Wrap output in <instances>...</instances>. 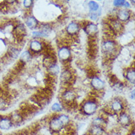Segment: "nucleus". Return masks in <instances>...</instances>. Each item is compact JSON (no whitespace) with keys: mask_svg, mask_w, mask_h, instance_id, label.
<instances>
[{"mask_svg":"<svg viewBox=\"0 0 135 135\" xmlns=\"http://www.w3.org/2000/svg\"><path fill=\"white\" fill-rule=\"evenodd\" d=\"M101 50L104 55L107 59H109L114 58L119 52L118 44L117 42L112 38H106L103 41L101 44Z\"/></svg>","mask_w":135,"mask_h":135,"instance_id":"f257e3e1","label":"nucleus"},{"mask_svg":"<svg viewBox=\"0 0 135 135\" xmlns=\"http://www.w3.org/2000/svg\"><path fill=\"white\" fill-rule=\"evenodd\" d=\"M98 109V102L95 98H89L85 100L80 106L82 114L86 116H91L95 114Z\"/></svg>","mask_w":135,"mask_h":135,"instance_id":"f03ea898","label":"nucleus"},{"mask_svg":"<svg viewBox=\"0 0 135 135\" xmlns=\"http://www.w3.org/2000/svg\"><path fill=\"white\" fill-rule=\"evenodd\" d=\"M125 112V103L120 98H115L109 103L108 108L106 109L105 112L111 114H117Z\"/></svg>","mask_w":135,"mask_h":135,"instance_id":"7ed1b4c3","label":"nucleus"},{"mask_svg":"<svg viewBox=\"0 0 135 135\" xmlns=\"http://www.w3.org/2000/svg\"><path fill=\"white\" fill-rule=\"evenodd\" d=\"M49 128H50V130L52 132L55 133V134L61 132L63 129L65 128V127L64 126V125L61 123V121L60 120L59 116H58V114H54L50 119V120H49Z\"/></svg>","mask_w":135,"mask_h":135,"instance_id":"20e7f679","label":"nucleus"},{"mask_svg":"<svg viewBox=\"0 0 135 135\" xmlns=\"http://www.w3.org/2000/svg\"><path fill=\"white\" fill-rule=\"evenodd\" d=\"M61 98L64 104H66L67 106H71L75 103L77 95L74 90H72L68 88L66 89L64 91H62Z\"/></svg>","mask_w":135,"mask_h":135,"instance_id":"39448f33","label":"nucleus"},{"mask_svg":"<svg viewBox=\"0 0 135 135\" xmlns=\"http://www.w3.org/2000/svg\"><path fill=\"white\" fill-rule=\"evenodd\" d=\"M106 25L112 31V33L114 35L120 34L123 31V29H124V26L123 25V23L119 22L116 18H109Z\"/></svg>","mask_w":135,"mask_h":135,"instance_id":"423d86ee","label":"nucleus"},{"mask_svg":"<svg viewBox=\"0 0 135 135\" xmlns=\"http://www.w3.org/2000/svg\"><path fill=\"white\" fill-rule=\"evenodd\" d=\"M60 80L61 84L64 86L65 89H68V86L72 84L74 80V73L71 69H64L62 71V73H61Z\"/></svg>","mask_w":135,"mask_h":135,"instance_id":"0eeeda50","label":"nucleus"},{"mask_svg":"<svg viewBox=\"0 0 135 135\" xmlns=\"http://www.w3.org/2000/svg\"><path fill=\"white\" fill-rule=\"evenodd\" d=\"M58 58L63 63H68L72 58V52L68 46H61L58 51Z\"/></svg>","mask_w":135,"mask_h":135,"instance_id":"6e6552de","label":"nucleus"},{"mask_svg":"<svg viewBox=\"0 0 135 135\" xmlns=\"http://www.w3.org/2000/svg\"><path fill=\"white\" fill-rule=\"evenodd\" d=\"M82 27L84 32L89 38H95L98 33V27L93 22H86L85 25Z\"/></svg>","mask_w":135,"mask_h":135,"instance_id":"1a4fd4ad","label":"nucleus"},{"mask_svg":"<svg viewBox=\"0 0 135 135\" xmlns=\"http://www.w3.org/2000/svg\"><path fill=\"white\" fill-rule=\"evenodd\" d=\"M44 46H45V44L41 41L38 40V39L32 40L30 42L29 44L30 52L35 53V54L40 53L44 50Z\"/></svg>","mask_w":135,"mask_h":135,"instance_id":"9d476101","label":"nucleus"},{"mask_svg":"<svg viewBox=\"0 0 135 135\" xmlns=\"http://www.w3.org/2000/svg\"><path fill=\"white\" fill-rule=\"evenodd\" d=\"M117 122L122 127H128L132 124V117L129 114L126 112H123L118 114Z\"/></svg>","mask_w":135,"mask_h":135,"instance_id":"9b49d317","label":"nucleus"},{"mask_svg":"<svg viewBox=\"0 0 135 135\" xmlns=\"http://www.w3.org/2000/svg\"><path fill=\"white\" fill-rule=\"evenodd\" d=\"M131 17H132V12L128 9H119L116 13L115 18L121 23H124L129 21Z\"/></svg>","mask_w":135,"mask_h":135,"instance_id":"f8f14e48","label":"nucleus"},{"mask_svg":"<svg viewBox=\"0 0 135 135\" xmlns=\"http://www.w3.org/2000/svg\"><path fill=\"white\" fill-rule=\"evenodd\" d=\"M90 85L96 91H102L105 88V83L98 76H93L91 78Z\"/></svg>","mask_w":135,"mask_h":135,"instance_id":"ddd939ff","label":"nucleus"},{"mask_svg":"<svg viewBox=\"0 0 135 135\" xmlns=\"http://www.w3.org/2000/svg\"><path fill=\"white\" fill-rule=\"evenodd\" d=\"M80 29V25L78 22L73 21V22H71L68 24V25L66 28V33L69 36L74 37L78 34Z\"/></svg>","mask_w":135,"mask_h":135,"instance_id":"4468645a","label":"nucleus"},{"mask_svg":"<svg viewBox=\"0 0 135 135\" xmlns=\"http://www.w3.org/2000/svg\"><path fill=\"white\" fill-rule=\"evenodd\" d=\"M13 33L16 38L18 40L22 41V38H24L27 35V30L25 26L23 24H18L13 27Z\"/></svg>","mask_w":135,"mask_h":135,"instance_id":"2eb2a0df","label":"nucleus"},{"mask_svg":"<svg viewBox=\"0 0 135 135\" xmlns=\"http://www.w3.org/2000/svg\"><path fill=\"white\" fill-rule=\"evenodd\" d=\"M13 126V123H12L9 116H1L0 115V129L3 131H7L11 129Z\"/></svg>","mask_w":135,"mask_h":135,"instance_id":"dca6fc26","label":"nucleus"},{"mask_svg":"<svg viewBox=\"0 0 135 135\" xmlns=\"http://www.w3.org/2000/svg\"><path fill=\"white\" fill-rule=\"evenodd\" d=\"M126 80L130 84H134L135 83V72L134 67H128L124 73Z\"/></svg>","mask_w":135,"mask_h":135,"instance_id":"f3484780","label":"nucleus"},{"mask_svg":"<svg viewBox=\"0 0 135 135\" xmlns=\"http://www.w3.org/2000/svg\"><path fill=\"white\" fill-rule=\"evenodd\" d=\"M105 133V128L97 126H91L88 131V135H103Z\"/></svg>","mask_w":135,"mask_h":135,"instance_id":"a211bd4d","label":"nucleus"},{"mask_svg":"<svg viewBox=\"0 0 135 135\" xmlns=\"http://www.w3.org/2000/svg\"><path fill=\"white\" fill-rule=\"evenodd\" d=\"M9 117L13 125L20 124L23 121V115L18 112H13L9 115Z\"/></svg>","mask_w":135,"mask_h":135,"instance_id":"6ab92c4d","label":"nucleus"},{"mask_svg":"<svg viewBox=\"0 0 135 135\" xmlns=\"http://www.w3.org/2000/svg\"><path fill=\"white\" fill-rule=\"evenodd\" d=\"M38 24H39L38 21L33 16H27L26 18V25L29 28H31V29L36 28L38 26Z\"/></svg>","mask_w":135,"mask_h":135,"instance_id":"aec40b11","label":"nucleus"},{"mask_svg":"<svg viewBox=\"0 0 135 135\" xmlns=\"http://www.w3.org/2000/svg\"><path fill=\"white\" fill-rule=\"evenodd\" d=\"M106 119L102 116H98L95 118L93 119V120L91 122V126H101L104 127L106 126Z\"/></svg>","mask_w":135,"mask_h":135,"instance_id":"412c9836","label":"nucleus"},{"mask_svg":"<svg viewBox=\"0 0 135 135\" xmlns=\"http://www.w3.org/2000/svg\"><path fill=\"white\" fill-rule=\"evenodd\" d=\"M31 59H32V54H31V52L28 51V50H26V51L23 52L22 54H21V55H20V61H19L25 64V63L28 62Z\"/></svg>","mask_w":135,"mask_h":135,"instance_id":"4be33fe9","label":"nucleus"},{"mask_svg":"<svg viewBox=\"0 0 135 135\" xmlns=\"http://www.w3.org/2000/svg\"><path fill=\"white\" fill-rule=\"evenodd\" d=\"M8 105H9V102L7 97L0 95V111L7 109Z\"/></svg>","mask_w":135,"mask_h":135,"instance_id":"5701e85b","label":"nucleus"},{"mask_svg":"<svg viewBox=\"0 0 135 135\" xmlns=\"http://www.w3.org/2000/svg\"><path fill=\"white\" fill-rule=\"evenodd\" d=\"M88 7H89V10L91 12H95V11H97L99 9V4L95 1H90L88 3Z\"/></svg>","mask_w":135,"mask_h":135,"instance_id":"b1692460","label":"nucleus"},{"mask_svg":"<svg viewBox=\"0 0 135 135\" xmlns=\"http://www.w3.org/2000/svg\"><path fill=\"white\" fill-rule=\"evenodd\" d=\"M62 107L61 106V104L59 103H55L54 104H52V106H51V110L55 112V113H59L61 112L62 111Z\"/></svg>","mask_w":135,"mask_h":135,"instance_id":"393cba45","label":"nucleus"},{"mask_svg":"<svg viewBox=\"0 0 135 135\" xmlns=\"http://www.w3.org/2000/svg\"><path fill=\"white\" fill-rule=\"evenodd\" d=\"M33 4V1H32V0H25V1H23V5L27 9L30 8V7H32Z\"/></svg>","mask_w":135,"mask_h":135,"instance_id":"a878e982","label":"nucleus"},{"mask_svg":"<svg viewBox=\"0 0 135 135\" xmlns=\"http://www.w3.org/2000/svg\"><path fill=\"white\" fill-rule=\"evenodd\" d=\"M124 2V0H117V1H114V5L117 7H123Z\"/></svg>","mask_w":135,"mask_h":135,"instance_id":"bb28decb","label":"nucleus"},{"mask_svg":"<svg viewBox=\"0 0 135 135\" xmlns=\"http://www.w3.org/2000/svg\"><path fill=\"white\" fill-rule=\"evenodd\" d=\"M89 17H90V19L92 20V21H96L98 19V16L97 13H91L90 16H89Z\"/></svg>","mask_w":135,"mask_h":135,"instance_id":"cd10ccee","label":"nucleus"},{"mask_svg":"<svg viewBox=\"0 0 135 135\" xmlns=\"http://www.w3.org/2000/svg\"><path fill=\"white\" fill-rule=\"evenodd\" d=\"M131 98L132 99H134V90H132L131 93Z\"/></svg>","mask_w":135,"mask_h":135,"instance_id":"c85d7f7f","label":"nucleus"},{"mask_svg":"<svg viewBox=\"0 0 135 135\" xmlns=\"http://www.w3.org/2000/svg\"><path fill=\"white\" fill-rule=\"evenodd\" d=\"M128 135H134V130L133 129L132 132H130V134H128Z\"/></svg>","mask_w":135,"mask_h":135,"instance_id":"c756f323","label":"nucleus"},{"mask_svg":"<svg viewBox=\"0 0 135 135\" xmlns=\"http://www.w3.org/2000/svg\"><path fill=\"white\" fill-rule=\"evenodd\" d=\"M0 135H4V134H2V133H0Z\"/></svg>","mask_w":135,"mask_h":135,"instance_id":"7c9ffc66","label":"nucleus"},{"mask_svg":"<svg viewBox=\"0 0 135 135\" xmlns=\"http://www.w3.org/2000/svg\"><path fill=\"white\" fill-rule=\"evenodd\" d=\"M0 93H1V91H0Z\"/></svg>","mask_w":135,"mask_h":135,"instance_id":"2f4dec72","label":"nucleus"}]
</instances>
